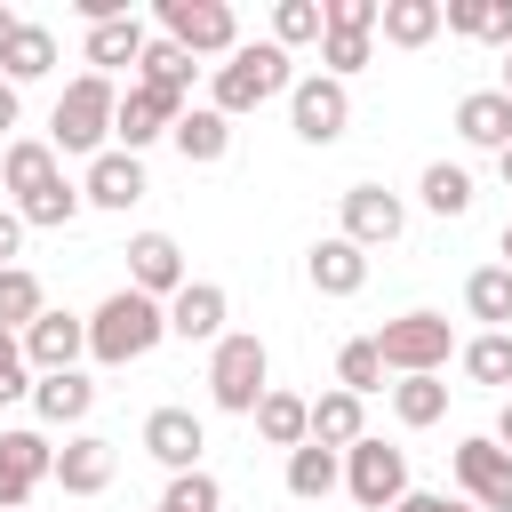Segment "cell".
I'll return each instance as SVG.
<instances>
[{
	"instance_id": "2",
	"label": "cell",
	"mask_w": 512,
	"mask_h": 512,
	"mask_svg": "<svg viewBox=\"0 0 512 512\" xmlns=\"http://www.w3.org/2000/svg\"><path fill=\"white\" fill-rule=\"evenodd\" d=\"M296 88V72H288V48L280 40H240L224 64H216V80H208V104L224 112V120H240V112H256V104H272V96H288Z\"/></svg>"
},
{
	"instance_id": "36",
	"label": "cell",
	"mask_w": 512,
	"mask_h": 512,
	"mask_svg": "<svg viewBox=\"0 0 512 512\" xmlns=\"http://www.w3.org/2000/svg\"><path fill=\"white\" fill-rule=\"evenodd\" d=\"M192 64H200V56H184L176 40H152V48H144V64H136V80H144V88H160V96H184V88H192Z\"/></svg>"
},
{
	"instance_id": "10",
	"label": "cell",
	"mask_w": 512,
	"mask_h": 512,
	"mask_svg": "<svg viewBox=\"0 0 512 512\" xmlns=\"http://www.w3.org/2000/svg\"><path fill=\"white\" fill-rule=\"evenodd\" d=\"M176 120H184V96H160V88H144V80H128V96H120V112H112V144L144 160V144H160V136H176Z\"/></svg>"
},
{
	"instance_id": "19",
	"label": "cell",
	"mask_w": 512,
	"mask_h": 512,
	"mask_svg": "<svg viewBox=\"0 0 512 512\" xmlns=\"http://www.w3.org/2000/svg\"><path fill=\"white\" fill-rule=\"evenodd\" d=\"M112 464H120V456H112L104 432H72V440L56 448V488H64V496H104V488H112Z\"/></svg>"
},
{
	"instance_id": "27",
	"label": "cell",
	"mask_w": 512,
	"mask_h": 512,
	"mask_svg": "<svg viewBox=\"0 0 512 512\" xmlns=\"http://www.w3.org/2000/svg\"><path fill=\"white\" fill-rule=\"evenodd\" d=\"M256 432H264L272 448L296 456V448L312 440V400H296V392H264V400H256Z\"/></svg>"
},
{
	"instance_id": "21",
	"label": "cell",
	"mask_w": 512,
	"mask_h": 512,
	"mask_svg": "<svg viewBox=\"0 0 512 512\" xmlns=\"http://www.w3.org/2000/svg\"><path fill=\"white\" fill-rule=\"evenodd\" d=\"M192 168H216L224 152H232V120L216 112V104H184V120H176V136H168Z\"/></svg>"
},
{
	"instance_id": "35",
	"label": "cell",
	"mask_w": 512,
	"mask_h": 512,
	"mask_svg": "<svg viewBox=\"0 0 512 512\" xmlns=\"http://www.w3.org/2000/svg\"><path fill=\"white\" fill-rule=\"evenodd\" d=\"M40 312H48L40 280H32L24 264H8V272H0V328H8V336H24V328H32Z\"/></svg>"
},
{
	"instance_id": "15",
	"label": "cell",
	"mask_w": 512,
	"mask_h": 512,
	"mask_svg": "<svg viewBox=\"0 0 512 512\" xmlns=\"http://www.w3.org/2000/svg\"><path fill=\"white\" fill-rule=\"evenodd\" d=\"M80 192H88V208H112V216H128V208L152 192V176H144V160H136V152H120V144H112V152H96V160H88Z\"/></svg>"
},
{
	"instance_id": "45",
	"label": "cell",
	"mask_w": 512,
	"mask_h": 512,
	"mask_svg": "<svg viewBox=\"0 0 512 512\" xmlns=\"http://www.w3.org/2000/svg\"><path fill=\"white\" fill-rule=\"evenodd\" d=\"M16 120H24V96H16V80H0V136L16 144Z\"/></svg>"
},
{
	"instance_id": "39",
	"label": "cell",
	"mask_w": 512,
	"mask_h": 512,
	"mask_svg": "<svg viewBox=\"0 0 512 512\" xmlns=\"http://www.w3.org/2000/svg\"><path fill=\"white\" fill-rule=\"evenodd\" d=\"M152 512H224V488H216V472H176Z\"/></svg>"
},
{
	"instance_id": "49",
	"label": "cell",
	"mask_w": 512,
	"mask_h": 512,
	"mask_svg": "<svg viewBox=\"0 0 512 512\" xmlns=\"http://www.w3.org/2000/svg\"><path fill=\"white\" fill-rule=\"evenodd\" d=\"M496 176H504V184H512V144H504V152H496Z\"/></svg>"
},
{
	"instance_id": "52",
	"label": "cell",
	"mask_w": 512,
	"mask_h": 512,
	"mask_svg": "<svg viewBox=\"0 0 512 512\" xmlns=\"http://www.w3.org/2000/svg\"><path fill=\"white\" fill-rule=\"evenodd\" d=\"M456 512H472V504H456Z\"/></svg>"
},
{
	"instance_id": "29",
	"label": "cell",
	"mask_w": 512,
	"mask_h": 512,
	"mask_svg": "<svg viewBox=\"0 0 512 512\" xmlns=\"http://www.w3.org/2000/svg\"><path fill=\"white\" fill-rule=\"evenodd\" d=\"M456 360H464V376H472V384L504 392V384H512V328H480L472 344H456Z\"/></svg>"
},
{
	"instance_id": "3",
	"label": "cell",
	"mask_w": 512,
	"mask_h": 512,
	"mask_svg": "<svg viewBox=\"0 0 512 512\" xmlns=\"http://www.w3.org/2000/svg\"><path fill=\"white\" fill-rule=\"evenodd\" d=\"M112 112H120V88L104 80V72H80L64 96H56V112H48V144L56 152H112Z\"/></svg>"
},
{
	"instance_id": "38",
	"label": "cell",
	"mask_w": 512,
	"mask_h": 512,
	"mask_svg": "<svg viewBox=\"0 0 512 512\" xmlns=\"http://www.w3.org/2000/svg\"><path fill=\"white\" fill-rule=\"evenodd\" d=\"M336 384H344V392H360V400H368V392H384V352H376V336H352V344L336 352Z\"/></svg>"
},
{
	"instance_id": "22",
	"label": "cell",
	"mask_w": 512,
	"mask_h": 512,
	"mask_svg": "<svg viewBox=\"0 0 512 512\" xmlns=\"http://www.w3.org/2000/svg\"><path fill=\"white\" fill-rule=\"evenodd\" d=\"M144 48H152V32H144V16H112V24H88V64L112 80L120 64H144Z\"/></svg>"
},
{
	"instance_id": "23",
	"label": "cell",
	"mask_w": 512,
	"mask_h": 512,
	"mask_svg": "<svg viewBox=\"0 0 512 512\" xmlns=\"http://www.w3.org/2000/svg\"><path fill=\"white\" fill-rule=\"evenodd\" d=\"M312 440L336 448V456H344L352 440H368V408H360V392H344V384L320 392V400H312Z\"/></svg>"
},
{
	"instance_id": "8",
	"label": "cell",
	"mask_w": 512,
	"mask_h": 512,
	"mask_svg": "<svg viewBox=\"0 0 512 512\" xmlns=\"http://www.w3.org/2000/svg\"><path fill=\"white\" fill-rule=\"evenodd\" d=\"M160 40H176L184 56H232L240 16L224 0H160Z\"/></svg>"
},
{
	"instance_id": "16",
	"label": "cell",
	"mask_w": 512,
	"mask_h": 512,
	"mask_svg": "<svg viewBox=\"0 0 512 512\" xmlns=\"http://www.w3.org/2000/svg\"><path fill=\"white\" fill-rule=\"evenodd\" d=\"M224 312H232V304H224V288H216V280H184V288L168 296V336H184V344H208V352H216V344L232 336V328H224Z\"/></svg>"
},
{
	"instance_id": "25",
	"label": "cell",
	"mask_w": 512,
	"mask_h": 512,
	"mask_svg": "<svg viewBox=\"0 0 512 512\" xmlns=\"http://www.w3.org/2000/svg\"><path fill=\"white\" fill-rule=\"evenodd\" d=\"M0 176H8V192H16V200H32V192H48L64 168H56V144H40V136H16V144L0 152Z\"/></svg>"
},
{
	"instance_id": "14",
	"label": "cell",
	"mask_w": 512,
	"mask_h": 512,
	"mask_svg": "<svg viewBox=\"0 0 512 512\" xmlns=\"http://www.w3.org/2000/svg\"><path fill=\"white\" fill-rule=\"evenodd\" d=\"M200 448H208V424H200L192 408H152V416H144V456L168 464V480H176V472H200Z\"/></svg>"
},
{
	"instance_id": "47",
	"label": "cell",
	"mask_w": 512,
	"mask_h": 512,
	"mask_svg": "<svg viewBox=\"0 0 512 512\" xmlns=\"http://www.w3.org/2000/svg\"><path fill=\"white\" fill-rule=\"evenodd\" d=\"M16 32H24V16H16V8L0 0V56H8V40H16Z\"/></svg>"
},
{
	"instance_id": "11",
	"label": "cell",
	"mask_w": 512,
	"mask_h": 512,
	"mask_svg": "<svg viewBox=\"0 0 512 512\" xmlns=\"http://www.w3.org/2000/svg\"><path fill=\"white\" fill-rule=\"evenodd\" d=\"M40 480H56L48 432H0V512H24Z\"/></svg>"
},
{
	"instance_id": "48",
	"label": "cell",
	"mask_w": 512,
	"mask_h": 512,
	"mask_svg": "<svg viewBox=\"0 0 512 512\" xmlns=\"http://www.w3.org/2000/svg\"><path fill=\"white\" fill-rule=\"evenodd\" d=\"M496 440H504V448H512V400H504V416H496Z\"/></svg>"
},
{
	"instance_id": "30",
	"label": "cell",
	"mask_w": 512,
	"mask_h": 512,
	"mask_svg": "<svg viewBox=\"0 0 512 512\" xmlns=\"http://www.w3.org/2000/svg\"><path fill=\"white\" fill-rule=\"evenodd\" d=\"M440 8H448V32L488 40V48H512V0H440Z\"/></svg>"
},
{
	"instance_id": "1",
	"label": "cell",
	"mask_w": 512,
	"mask_h": 512,
	"mask_svg": "<svg viewBox=\"0 0 512 512\" xmlns=\"http://www.w3.org/2000/svg\"><path fill=\"white\" fill-rule=\"evenodd\" d=\"M160 336H168V304L144 296V288H112V296L88 312V360H96V368H128V360H144Z\"/></svg>"
},
{
	"instance_id": "40",
	"label": "cell",
	"mask_w": 512,
	"mask_h": 512,
	"mask_svg": "<svg viewBox=\"0 0 512 512\" xmlns=\"http://www.w3.org/2000/svg\"><path fill=\"white\" fill-rule=\"evenodd\" d=\"M320 32H328V8H320V0H280V8H272V40H280V48H304V40H320Z\"/></svg>"
},
{
	"instance_id": "31",
	"label": "cell",
	"mask_w": 512,
	"mask_h": 512,
	"mask_svg": "<svg viewBox=\"0 0 512 512\" xmlns=\"http://www.w3.org/2000/svg\"><path fill=\"white\" fill-rule=\"evenodd\" d=\"M392 416H400L408 432L440 424V416H448V384H440V376H400V384H392Z\"/></svg>"
},
{
	"instance_id": "51",
	"label": "cell",
	"mask_w": 512,
	"mask_h": 512,
	"mask_svg": "<svg viewBox=\"0 0 512 512\" xmlns=\"http://www.w3.org/2000/svg\"><path fill=\"white\" fill-rule=\"evenodd\" d=\"M496 88H504V96H512V48H504V80H496Z\"/></svg>"
},
{
	"instance_id": "41",
	"label": "cell",
	"mask_w": 512,
	"mask_h": 512,
	"mask_svg": "<svg viewBox=\"0 0 512 512\" xmlns=\"http://www.w3.org/2000/svg\"><path fill=\"white\" fill-rule=\"evenodd\" d=\"M368 56H376V32H320V64H328V80H352Z\"/></svg>"
},
{
	"instance_id": "26",
	"label": "cell",
	"mask_w": 512,
	"mask_h": 512,
	"mask_svg": "<svg viewBox=\"0 0 512 512\" xmlns=\"http://www.w3.org/2000/svg\"><path fill=\"white\" fill-rule=\"evenodd\" d=\"M32 408H40V424H80V416L96 408V384H88L80 368H64V376H32Z\"/></svg>"
},
{
	"instance_id": "37",
	"label": "cell",
	"mask_w": 512,
	"mask_h": 512,
	"mask_svg": "<svg viewBox=\"0 0 512 512\" xmlns=\"http://www.w3.org/2000/svg\"><path fill=\"white\" fill-rule=\"evenodd\" d=\"M80 208H88V192H80V184H64V176H56L48 192H32V200H16V216H24V224H40V232H64V224H72Z\"/></svg>"
},
{
	"instance_id": "46",
	"label": "cell",
	"mask_w": 512,
	"mask_h": 512,
	"mask_svg": "<svg viewBox=\"0 0 512 512\" xmlns=\"http://www.w3.org/2000/svg\"><path fill=\"white\" fill-rule=\"evenodd\" d=\"M392 512H456V504H448V496H432V488H408Z\"/></svg>"
},
{
	"instance_id": "9",
	"label": "cell",
	"mask_w": 512,
	"mask_h": 512,
	"mask_svg": "<svg viewBox=\"0 0 512 512\" xmlns=\"http://www.w3.org/2000/svg\"><path fill=\"white\" fill-rule=\"evenodd\" d=\"M288 128H296L304 144H336V136L352 128V88L328 80V72H304V80L288 88Z\"/></svg>"
},
{
	"instance_id": "28",
	"label": "cell",
	"mask_w": 512,
	"mask_h": 512,
	"mask_svg": "<svg viewBox=\"0 0 512 512\" xmlns=\"http://www.w3.org/2000/svg\"><path fill=\"white\" fill-rule=\"evenodd\" d=\"M336 480H344V456H336V448L304 440V448L288 456V496H296V504H320V496H328Z\"/></svg>"
},
{
	"instance_id": "50",
	"label": "cell",
	"mask_w": 512,
	"mask_h": 512,
	"mask_svg": "<svg viewBox=\"0 0 512 512\" xmlns=\"http://www.w3.org/2000/svg\"><path fill=\"white\" fill-rule=\"evenodd\" d=\"M504 272H512V216H504Z\"/></svg>"
},
{
	"instance_id": "13",
	"label": "cell",
	"mask_w": 512,
	"mask_h": 512,
	"mask_svg": "<svg viewBox=\"0 0 512 512\" xmlns=\"http://www.w3.org/2000/svg\"><path fill=\"white\" fill-rule=\"evenodd\" d=\"M400 232H408L400 192H384V184H352V192H344V240H352V248H392Z\"/></svg>"
},
{
	"instance_id": "43",
	"label": "cell",
	"mask_w": 512,
	"mask_h": 512,
	"mask_svg": "<svg viewBox=\"0 0 512 512\" xmlns=\"http://www.w3.org/2000/svg\"><path fill=\"white\" fill-rule=\"evenodd\" d=\"M328 8V32H376L384 24V0H320Z\"/></svg>"
},
{
	"instance_id": "12",
	"label": "cell",
	"mask_w": 512,
	"mask_h": 512,
	"mask_svg": "<svg viewBox=\"0 0 512 512\" xmlns=\"http://www.w3.org/2000/svg\"><path fill=\"white\" fill-rule=\"evenodd\" d=\"M80 352H88V320L80 312H40L32 328H24V368L32 376H64V368H80Z\"/></svg>"
},
{
	"instance_id": "7",
	"label": "cell",
	"mask_w": 512,
	"mask_h": 512,
	"mask_svg": "<svg viewBox=\"0 0 512 512\" xmlns=\"http://www.w3.org/2000/svg\"><path fill=\"white\" fill-rule=\"evenodd\" d=\"M344 488H352L360 512H392V504L408 496V448H392V440H352V448H344Z\"/></svg>"
},
{
	"instance_id": "33",
	"label": "cell",
	"mask_w": 512,
	"mask_h": 512,
	"mask_svg": "<svg viewBox=\"0 0 512 512\" xmlns=\"http://www.w3.org/2000/svg\"><path fill=\"white\" fill-rule=\"evenodd\" d=\"M48 64H56V32H48V24H24V32L8 40V56H0V80L24 88V80H40Z\"/></svg>"
},
{
	"instance_id": "6",
	"label": "cell",
	"mask_w": 512,
	"mask_h": 512,
	"mask_svg": "<svg viewBox=\"0 0 512 512\" xmlns=\"http://www.w3.org/2000/svg\"><path fill=\"white\" fill-rule=\"evenodd\" d=\"M448 472H456V488L472 496V512H512V448H504L496 432L456 440V448H448Z\"/></svg>"
},
{
	"instance_id": "42",
	"label": "cell",
	"mask_w": 512,
	"mask_h": 512,
	"mask_svg": "<svg viewBox=\"0 0 512 512\" xmlns=\"http://www.w3.org/2000/svg\"><path fill=\"white\" fill-rule=\"evenodd\" d=\"M8 400H32V368H24V336L0 328V408Z\"/></svg>"
},
{
	"instance_id": "17",
	"label": "cell",
	"mask_w": 512,
	"mask_h": 512,
	"mask_svg": "<svg viewBox=\"0 0 512 512\" xmlns=\"http://www.w3.org/2000/svg\"><path fill=\"white\" fill-rule=\"evenodd\" d=\"M184 280H192V272H184V248H176L168 232H136V240H128V288H144V296L168 304Z\"/></svg>"
},
{
	"instance_id": "24",
	"label": "cell",
	"mask_w": 512,
	"mask_h": 512,
	"mask_svg": "<svg viewBox=\"0 0 512 512\" xmlns=\"http://www.w3.org/2000/svg\"><path fill=\"white\" fill-rule=\"evenodd\" d=\"M392 48H432L448 32V8L440 0H384V24H376Z\"/></svg>"
},
{
	"instance_id": "32",
	"label": "cell",
	"mask_w": 512,
	"mask_h": 512,
	"mask_svg": "<svg viewBox=\"0 0 512 512\" xmlns=\"http://www.w3.org/2000/svg\"><path fill=\"white\" fill-rule=\"evenodd\" d=\"M464 312L488 320V328H512V272H504V264H480V272L464 280Z\"/></svg>"
},
{
	"instance_id": "44",
	"label": "cell",
	"mask_w": 512,
	"mask_h": 512,
	"mask_svg": "<svg viewBox=\"0 0 512 512\" xmlns=\"http://www.w3.org/2000/svg\"><path fill=\"white\" fill-rule=\"evenodd\" d=\"M24 232H32V224H24L16 208H0V272H8L16 256H24Z\"/></svg>"
},
{
	"instance_id": "18",
	"label": "cell",
	"mask_w": 512,
	"mask_h": 512,
	"mask_svg": "<svg viewBox=\"0 0 512 512\" xmlns=\"http://www.w3.org/2000/svg\"><path fill=\"white\" fill-rule=\"evenodd\" d=\"M304 280H312L320 296H360V288H368V248H352L344 232H328V240L304 248Z\"/></svg>"
},
{
	"instance_id": "5",
	"label": "cell",
	"mask_w": 512,
	"mask_h": 512,
	"mask_svg": "<svg viewBox=\"0 0 512 512\" xmlns=\"http://www.w3.org/2000/svg\"><path fill=\"white\" fill-rule=\"evenodd\" d=\"M376 352H384L392 376H440L448 352H456V328H448L440 312H400V320L376 328Z\"/></svg>"
},
{
	"instance_id": "34",
	"label": "cell",
	"mask_w": 512,
	"mask_h": 512,
	"mask_svg": "<svg viewBox=\"0 0 512 512\" xmlns=\"http://www.w3.org/2000/svg\"><path fill=\"white\" fill-rule=\"evenodd\" d=\"M416 192H424V208H432V216H464V208H472V168L432 160V168L416 176Z\"/></svg>"
},
{
	"instance_id": "4",
	"label": "cell",
	"mask_w": 512,
	"mask_h": 512,
	"mask_svg": "<svg viewBox=\"0 0 512 512\" xmlns=\"http://www.w3.org/2000/svg\"><path fill=\"white\" fill-rule=\"evenodd\" d=\"M272 392V352L256 328H232L216 352H208V400L224 416H256V400Z\"/></svg>"
},
{
	"instance_id": "20",
	"label": "cell",
	"mask_w": 512,
	"mask_h": 512,
	"mask_svg": "<svg viewBox=\"0 0 512 512\" xmlns=\"http://www.w3.org/2000/svg\"><path fill=\"white\" fill-rule=\"evenodd\" d=\"M456 136H464L472 152H504V144H512V96H504V88L456 96Z\"/></svg>"
}]
</instances>
